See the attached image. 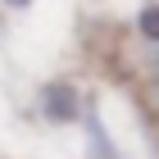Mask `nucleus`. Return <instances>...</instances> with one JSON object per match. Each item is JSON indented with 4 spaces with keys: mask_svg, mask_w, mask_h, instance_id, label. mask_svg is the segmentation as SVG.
Masks as SVG:
<instances>
[{
    "mask_svg": "<svg viewBox=\"0 0 159 159\" xmlns=\"http://www.w3.org/2000/svg\"><path fill=\"white\" fill-rule=\"evenodd\" d=\"M9 5H14V9H18V5H32V0H9Z\"/></svg>",
    "mask_w": 159,
    "mask_h": 159,
    "instance_id": "7ed1b4c3",
    "label": "nucleus"
},
{
    "mask_svg": "<svg viewBox=\"0 0 159 159\" xmlns=\"http://www.w3.org/2000/svg\"><path fill=\"white\" fill-rule=\"evenodd\" d=\"M46 109H50V118H73V114H77L73 91H68V86H55V91H50V100H46Z\"/></svg>",
    "mask_w": 159,
    "mask_h": 159,
    "instance_id": "f257e3e1",
    "label": "nucleus"
},
{
    "mask_svg": "<svg viewBox=\"0 0 159 159\" xmlns=\"http://www.w3.org/2000/svg\"><path fill=\"white\" fill-rule=\"evenodd\" d=\"M136 27H141V37L159 41V5H146V9L136 14Z\"/></svg>",
    "mask_w": 159,
    "mask_h": 159,
    "instance_id": "f03ea898",
    "label": "nucleus"
}]
</instances>
